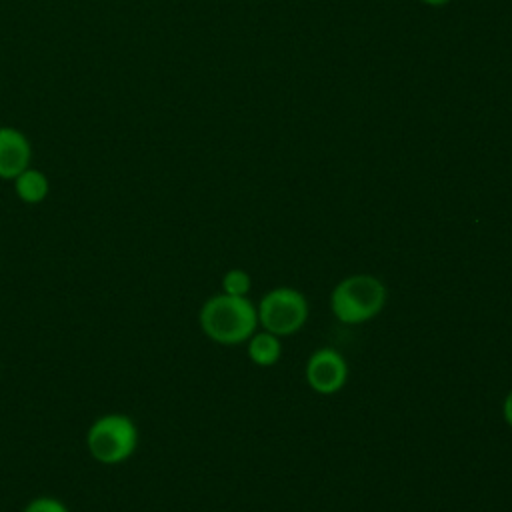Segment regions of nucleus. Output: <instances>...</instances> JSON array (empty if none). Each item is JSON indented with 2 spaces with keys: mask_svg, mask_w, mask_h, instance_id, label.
I'll use <instances>...</instances> for the list:
<instances>
[{
  "mask_svg": "<svg viewBox=\"0 0 512 512\" xmlns=\"http://www.w3.org/2000/svg\"><path fill=\"white\" fill-rule=\"evenodd\" d=\"M198 324L212 342L234 346L246 342L256 332L258 312L248 296L220 292L202 304Z\"/></svg>",
  "mask_w": 512,
  "mask_h": 512,
  "instance_id": "nucleus-1",
  "label": "nucleus"
},
{
  "mask_svg": "<svg viewBox=\"0 0 512 512\" xmlns=\"http://www.w3.org/2000/svg\"><path fill=\"white\" fill-rule=\"evenodd\" d=\"M136 422L122 412H108L92 420L86 430V450L98 464L116 466L130 460L138 448Z\"/></svg>",
  "mask_w": 512,
  "mask_h": 512,
  "instance_id": "nucleus-2",
  "label": "nucleus"
},
{
  "mask_svg": "<svg viewBox=\"0 0 512 512\" xmlns=\"http://www.w3.org/2000/svg\"><path fill=\"white\" fill-rule=\"evenodd\" d=\"M386 286L372 274H352L340 280L330 294V308L344 324H362L382 312Z\"/></svg>",
  "mask_w": 512,
  "mask_h": 512,
  "instance_id": "nucleus-3",
  "label": "nucleus"
},
{
  "mask_svg": "<svg viewBox=\"0 0 512 512\" xmlns=\"http://www.w3.org/2000/svg\"><path fill=\"white\" fill-rule=\"evenodd\" d=\"M256 312L258 324L282 338L298 332L306 324L308 300L296 288L278 286L262 296Z\"/></svg>",
  "mask_w": 512,
  "mask_h": 512,
  "instance_id": "nucleus-4",
  "label": "nucleus"
},
{
  "mask_svg": "<svg viewBox=\"0 0 512 512\" xmlns=\"http://www.w3.org/2000/svg\"><path fill=\"white\" fill-rule=\"evenodd\" d=\"M308 386L318 394H336L348 380V364L334 348H318L310 354L304 370Z\"/></svg>",
  "mask_w": 512,
  "mask_h": 512,
  "instance_id": "nucleus-5",
  "label": "nucleus"
},
{
  "mask_svg": "<svg viewBox=\"0 0 512 512\" xmlns=\"http://www.w3.org/2000/svg\"><path fill=\"white\" fill-rule=\"evenodd\" d=\"M32 144L28 136L14 126H0V180H14L32 166Z\"/></svg>",
  "mask_w": 512,
  "mask_h": 512,
  "instance_id": "nucleus-6",
  "label": "nucleus"
},
{
  "mask_svg": "<svg viewBox=\"0 0 512 512\" xmlns=\"http://www.w3.org/2000/svg\"><path fill=\"white\" fill-rule=\"evenodd\" d=\"M14 192L24 204H42L50 194V180L48 176L34 166H28L20 172L14 180Z\"/></svg>",
  "mask_w": 512,
  "mask_h": 512,
  "instance_id": "nucleus-7",
  "label": "nucleus"
},
{
  "mask_svg": "<svg viewBox=\"0 0 512 512\" xmlns=\"http://www.w3.org/2000/svg\"><path fill=\"white\" fill-rule=\"evenodd\" d=\"M246 342H248V356L256 366H262V368L274 366L282 356L280 336L268 330L254 332Z\"/></svg>",
  "mask_w": 512,
  "mask_h": 512,
  "instance_id": "nucleus-8",
  "label": "nucleus"
},
{
  "mask_svg": "<svg viewBox=\"0 0 512 512\" xmlns=\"http://www.w3.org/2000/svg\"><path fill=\"white\" fill-rule=\"evenodd\" d=\"M250 274L242 268H230L222 276V292L230 296H248L250 292Z\"/></svg>",
  "mask_w": 512,
  "mask_h": 512,
  "instance_id": "nucleus-9",
  "label": "nucleus"
},
{
  "mask_svg": "<svg viewBox=\"0 0 512 512\" xmlns=\"http://www.w3.org/2000/svg\"><path fill=\"white\" fill-rule=\"evenodd\" d=\"M22 512H70V508L56 496H36L26 502Z\"/></svg>",
  "mask_w": 512,
  "mask_h": 512,
  "instance_id": "nucleus-10",
  "label": "nucleus"
},
{
  "mask_svg": "<svg viewBox=\"0 0 512 512\" xmlns=\"http://www.w3.org/2000/svg\"><path fill=\"white\" fill-rule=\"evenodd\" d=\"M502 416H504L506 424L512 428V390L506 394V398L502 402Z\"/></svg>",
  "mask_w": 512,
  "mask_h": 512,
  "instance_id": "nucleus-11",
  "label": "nucleus"
},
{
  "mask_svg": "<svg viewBox=\"0 0 512 512\" xmlns=\"http://www.w3.org/2000/svg\"><path fill=\"white\" fill-rule=\"evenodd\" d=\"M424 4H428V6H444V4H448L450 0H422Z\"/></svg>",
  "mask_w": 512,
  "mask_h": 512,
  "instance_id": "nucleus-12",
  "label": "nucleus"
}]
</instances>
